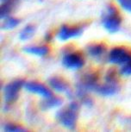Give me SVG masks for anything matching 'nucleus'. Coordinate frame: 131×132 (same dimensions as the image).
I'll use <instances>...</instances> for the list:
<instances>
[{
  "instance_id": "nucleus-7",
  "label": "nucleus",
  "mask_w": 131,
  "mask_h": 132,
  "mask_svg": "<svg viewBox=\"0 0 131 132\" xmlns=\"http://www.w3.org/2000/svg\"><path fill=\"white\" fill-rule=\"evenodd\" d=\"M24 88L29 93H36L38 94L39 96L42 97L43 98H48L53 95L52 92L44 85L38 83V82H34V81H29L26 82L24 85Z\"/></svg>"
},
{
  "instance_id": "nucleus-16",
  "label": "nucleus",
  "mask_w": 131,
  "mask_h": 132,
  "mask_svg": "<svg viewBox=\"0 0 131 132\" xmlns=\"http://www.w3.org/2000/svg\"><path fill=\"white\" fill-rule=\"evenodd\" d=\"M4 131H8V132H24L26 131V129L23 128L21 126L16 125V124L13 123H7L5 126H4Z\"/></svg>"
},
{
  "instance_id": "nucleus-9",
  "label": "nucleus",
  "mask_w": 131,
  "mask_h": 132,
  "mask_svg": "<svg viewBox=\"0 0 131 132\" xmlns=\"http://www.w3.org/2000/svg\"><path fill=\"white\" fill-rule=\"evenodd\" d=\"M119 90V86H118L117 80L116 81H108L105 80V84L101 85L97 87L96 93H98L99 95L103 97H111L114 96L115 94L117 93Z\"/></svg>"
},
{
  "instance_id": "nucleus-4",
  "label": "nucleus",
  "mask_w": 131,
  "mask_h": 132,
  "mask_svg": "<svg viewBox=\"0 0 131 132\" xmlns=\"http://www.w3.org/2000/svg\"><path fill=\"white\" fill-rule=\"evenodd\" d=\"M62 64L66 68L70 70H78L85 65V61L80 54L69 52L63 56Z\"/></svg>"
},
{
  "instance_id": "nucleus-8",
  "label": "nucleus",
  "mask_w": 131,
  "mask_h": 132,
  "mask_svg": "<svg viewBox=\"0 0 131 132\" xmlns=\"http://www.w3.org/2000/svg\"><path fill=\"white\" fill-rule=\"evenodd\" d=\"M48 84L56 92L65 93L68 98H73V92L67 82L64 80L63 79L59 78V77H52L49 79Z\"/></svg>"
},
{
  "instance_id": "nucleus-11",
  "label": "nucleus",
  "mask_w": 131,
  "mask_h": 132,
  "mask_svg": "<svg viewBox=\"0 0 131 132\" xmlns=\"http://www.w3.org/2000/svg\"><path fill=\"white\" fill-rule=\"evenodd\" d=\"M88 54L94 59H100L105 54L106 48L103 44H91L86 48Z\"/></svg>"
},
{
  "instance_id": "nucleus-2",
  "label": "nucleus",
  "mask_w": 131,
  "mask_h": 132,
  "mask_svg": "<svg viewBox=\"0 0 131 132\" xmlns=\"http://www.w3.org/2000/svg\"><path fill=\"white\" fill-rule=\"evenodd\" d=\"M122 18L117 9L113 5H109L103 14L102 24L109 33L114 34L119 30Z\"/></svg>"
},
{
  "instance_id": "nucleus-14",
  "label": "nucleus",
  "mask_w": 131,
  "mask_h": 132,
  "mask_svg": "<svg viewBox=\"0 0 131 132\" xmlns=\"http://www.w3.org/2000/svg\"><path fill=\"white\" fill-rule=\"evenodd\" d=\"M36 26H34L33 24L26 25L19 34V39L22 41H27V40L31 39L36 33Z\"/></svg>"
},
{
  "instance_id": "nucleus-3",
  "label": "nucleus",
  "mask_w": 131,
  "mask_h": 132,
  "mask_svg": "<svg viewBox=\"0 0 131 132\" xmlns=\"http://www.w3.org/2000/svg\"><path fill=\"white\" fill-rule=\"evenodd\" d=\"M25 83L23 79H18L10 82L4 87V98L6 104H11L17 100L19 93Z\"/></svg>"
},
{
  "instance_id": "nucleus-20",
  "label": "nucleus",
  "mask_w": 131,
  "mask_h": 132,
  "mask_svg": "<svg viewBox=\"0 0 131 132\" xmlns=\"http://www.w3.org/2000/svg\"><path fill=\"white\" fill-rule=\"evenodd\" d=\"M2 2H4V1H7V0H1Z\"/></svg>"
},
{
  "instance_id": "nucleus-6",
  "label": "nucleus",
  "mask_w": 131,
  "mask_h": 132,
  "mask_svg": "<svg viewBox=\"0 0 131 132\" xmlns=\"http://www.w3.org/2000/svg\"><path fill=\"white\" fill-rule=\"evenodd\" d=\"M83 27H69L67 25H62L58 33V38L60 41H67L69 39L78 37L83 34Z\"/></svg>"
},
{
  "instance_id": "nucleus-10",
  "label": "nucleus",
  "mask_w": 131,
  "mask_h": 132,
  "mask_svg": "<svg viewBox=\"0 0 131 132\" xmlns=\"http://www.w3.org/2000/svg\"><path fill=\"white\" fill-rule=\"evenodd\" d=\"M63 100L59 97H54L52 95L48 98H45L40 103V108L41 111H49V110L54 109L62 104Z\"/></svg>"
},
{
  "instance_id": "nucleus-15",
  "label": "nucleus",
  "mask_w": 131,
  "mask_h": 132,
  "mask_svg": "<svg viewBox=\"0 0 131 132\" xmlns=\"http://www.w3.org/2000/svg\"><path fill=\"white\" fill-rule=\"evenodd\" d=\"M21 20L16 17H6L5 19H4L3 23L1 24V29H4V30H9V29H15L20 24Z\"/></svg>"
},
{
  "instance_id": "nucleus-19",
  "label": "nucleus",
  "mask_w": 131,
  "mask_h": 132,
  "mask_svg": "<svg viewBox=\"0 0 131 132\" xmlns=\"http://www.w3.org/2000/svg\"><path fill=\"white\" fill-rule=\"evenodd\" d=\"M51 40H52V36H51V34L50 33H47L45 35V41L46 42H51Z\"/></svg>"
},
{
  "instance_id": "nucleus-18",
  "label": "nucleus",
  "mask_w": 131,
  "mask_h": 132,
  "mask_svg": "<svg viewBox=\"0 0 131 132\" xmlns=\"http://www.w3.org/2000/svg\"><path fill=\"white\" fill-rule=\"evenodd\" d=\"M123 9L128 12H131V0H117Z\"/></svg>"
},
{
  "instance_id": "nucleus-5",
  "label": "nucleus",
  "mask_w": 131,
  "mask_h": 132,
  "mask_svg": "<svg viewBox=\"0 0 131 132\" xmlns=\"http://www.w3.org/2000/svg\"><path fill=\"white\" fill-rule=\"evenodd\" d=\"M131 60V54L123 48H114L109 54L108 61L112 64L124 65Z\"/></svg>"
},
{
  "instance_id": "nucleus-17",
  "label": "nucleus",
  "mask_w": 131,
  "mask_h": 132,
  "mask_svg": "<svg viewBox=\"0 0 131 132\" xmlns=\"http://www.w3.org/2000/svg\"><path fill=\"white\" fill-rule=\"evenodd\" d=\"M120 73L123 76H130L131 75V60L128 61L127 63L123 65V67L121 68Z\"/></svg>"
},
{
  "instance_id": "nucleus-13",
  "label": "nucleus",
  "mask_w": 131,
  "mask_h": 132,
  "mask_svg": "<svg viewBox=\"0 0 131 132\" xmlns=\"http://www.w3.org/2000/svg\"><path fill=\"white\" fill-rule=\"evenodd\" d=\"M15 0H7V1L2 2V4L0 6V19L4 20L6 17L10 16V14L11 13V11H13L15 5Z\"/></svg>"
},
{
  "instance_id": "nucleus-12",
  "label": "nucleus",
  "mask_w": 131,
  "mask_h": 132,
  "mask_svg": "<svg viewBox=\"0 0 131 132\" xmlns=\"http://www.w3.org/2000/svg\"><path fill=\"white\" fill-rule=\"evenodd\" d=\"M23 50L27 54L40 57L46 56L49 53V48L47 46H27L24 47Z\"/></svg>"
},
{
  "instance_id": "nucleus-1",
  "label": "nucleus",
  "mask_w": 131,
  "mask_h": 132,
  "mask_svg": "<svg viewBox=\"0 0 131 132\" xmlns=\"http://www.w3.org/2000/svg\"><path fill=\"white\" fill-rule=\"evenodd\" d=\"M78 111H80L78 103L71 102L66 107L57 111L56 119L65 128L73 130L76 127Z\"/></svg>"
}]
</instances>
